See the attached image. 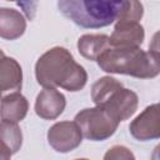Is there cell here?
Returning <instances> with one entry per match:
<instances>
[{
    "label": "cell",
    "mask_w": 160,
    "mask_h": 160,
    "mask_svg": "<svg viewBox=\"0 0 160 160\" xmlns=\"http://www.w3.org/2000/svg\"><path fill=\"white\" fill-rule=\"evenodd\" d=\"M4 56H5V54H4V51H2L1 49H0V60H1V59H2Z\"/></svg>",
    "instance_id": "18"
},
{
    "label": "cell",
    "mask_w": 160,
    "mask_h": 160,
    "mask_svg": "<svg viewBox=\"0 0 160 160\" xmlns=\"http://www.w3.org/2000/svg\"><path fill=\"white\" fill-rule=\"evenodd\" d=\"M144 38V28L139 22H116L111 36H109L110 48H140Z\"/></svg>",
    "instance_id": "9"
},
{
    "label": "cell",
    "mask_w": 160,
    "mask_h": 160,
    "mask_svg": "<svg viewBox=\"0 0 160 160\" xmlns=\"http://www.w3.org/2000/svg\"><path fill=\"white\" fill-rule=\"evenodd\" d=\"M26 29L24 15L10 8H0V38L5 40H15L20 38Z\"/></svg>",
    "instance_id": "11"
},
{
    "label": "cell",
    "mask_w": 160,
    "mask_h": 160,
    "mask_svg": "<svg viewBox=\"0 0 160 160\" xmlns=\"http://www.w3.org/2000/svg\"><path fill=\"white\" fill-rule=\"evenodd\" d=\"M81 135L91 141H102L114 135L119 122L102 108H86L79 111L74 119Z\"/></svg>",
    "instance_id": "5"
},
{
    "label": "cell",
    "mask_w": 160,
    "mask_h": 160,
    "mask_svg": "<svg viewBox=\"0 0 160 160\" xmlns=\"http://www.w3.org/2000/svg\"><path fill=\"white\" fill-rule=\"evenodd\" d=\"M0 141L4 142L12 154L18 152L22 144V132L16 122L0 121Z\"/></svg>",
    "instance_id": "14"
},
{
    "label": "cell",
    "mask_w": 160,
    "mask_h": 160,
    "mask_svg": "<svg viewBox=\"0 0 160 160\" xmlns=\"http://www.w3.org/2000/svg\"><path fill=\"white\" fill-rule=\"evenodd\" d=\"M91 99L118 122L128 120L138 109V95L111 76L98 79L91 86Z\"/></svg>",
    "instance_id": "4"
},
{
    "label": "cell",
    "mask_w": 160,
    "mask_h": 160,
    "mask_svg": "<svg viewBox=\"0 0 160 160\" xmlns=\"http://www.w3.org/2000/svg\"><path fill=\"white\" fill-rule=\"evenodd\" d=\"M12 155V151L4 144L0 141V160H10Z\"/></svg>",
    "instance_id": "17"
},
{
    "label": "cell",
    "mask_w": 160,
    "mask_h": 160,
    "mask_svg": "<svg viewBox=\"0 0 160 160\" xmlns=\"http://www.w3.org/2000/svg\"><path fill=\"white\" fill-rule=\"evenodd\" d=\"M22 70L20 64L12 59L4 56L0 60V100L21 89Z\"/></svg>",
    "instance_id": "10"
},
{
    "label": "cell",
    "mask_w": 160,
    "mask_h": 160,
    "mask_svg": "<svg viewBox=\"0 0 160 160\" xmlns=\"http://www.w3.org/2000/svg\"><path fill=\"white\" fill-rule=\"evenodd\" d=\"M99 68L110 74H124L139 79L159 75L158 48L144 51L140 48H109L96 59Z\"/></svg>",
    "instance_id": "2"
},
{
    "label": "cell",
    "mask_w": 160,
    "mask_h": 160,
    "mask_svg": "<svg viewBox=\"0 0 160 160\" xmlns=\"http://www.w3.org/2000/svg\"><path fill=\"white\" fill-rule=\"evenodd\" d=\"M109 48V36L104 34H85L78 40V50L88 60H96Z\"/></svg>",
    "instance_id": "13"
},
{
    "label": "cell",
    "mask_w": 160,
    "mask_h": 160,
    "mask_svg": "<svg viewBox=\"0 0 160 160\" xmlns=\"http://www.w3.org/2000/svg\"><path fill=\"white\" fill-rule=\"evenodd\" d=\"M104 160H135V156L126 146L114 145L105 152Z\"/></svg>",
    "instance_id": "16"
},
{
    "label": "cell",
    "mask_w": 160,
    "mask_h": 160,
    "mask_svg": "<svg viewBox=\"0 0 160 160\" xmlns=\"http://www.w3.org/2000/svg\"><path fill=\"white\" fill-rule=\"evenodd\" d=\"M75 160H88V159H75Z\"/></svg>",
    "instance_id": "19"
},
{
    "label": "cell",
    "mask_w": 160,
    "mask_h": 160,
    "mask_svg": "<svg viewBox=\"0 0 160 160\" xmlns=\"http://www.w3.org/2000/svg\"><path fill=\"white\" fill-rule=\"evenodd\" d=\"M122 1L105 0H60V12L85 29H99L112 24L120 12Z\"/></svg>",
    "instance_id": "3"
},
{
    "label": "cell",
    "mask_w": 160,
    "mask_h": 160,
    "mask_svg": "<svg viewBox=\"0 0 160 160\" xmlns=\"http://www.w3.org/2000/svg\"><path fill=\"white\" fill-rule=\"evenodd\" d=\"M29 102L19 91L4 96L0 101V119L10 122H19L25 119Z\"/></svg>",
    "instance_id": "12"
},
{
    "label": "cell",
    "mask_w": 160,
    "mask_h": 160,
    "mask_svg": "<svg viewBox=\"0 0 160 160\" xmlns=\"http://www.w3.org/2000/svg\"><path fill=\"white\" fill-rule=\"evenodd\" d=\"M48 141L55 151L65 154L81 144L82 135L75 121H60L49 129Z\"/></svg>",
    "instance_id": "6"
},
{
    "label": "cell",
    "mask_w": 160,
    "mask_h": 160,
    "mask_svg": "<svg viewBox=\"0 0 160 160\" xmlns=\"http://www.w3.org/2000/svg\"><path fill=\"white\" fill-rule=\"evenodd\" d=\"M130 134L140 141L158 139L160 136V114L159 105L152 104L138 115L129 126Z\"/></svg>",
    "instance_id": "7"
},
{
    "label": "cell",
    "mask_w": 160,
    "mask_h": 160,
    "mask_svg": "<svg viewBox=\"0 0 160 160\" xmlns=\"http://www.w3.org/2000/svg\"><path fill=\"white\" fill-rule=\"evenodd\" d=\"M35 78L44 88H62L68 91H79L88 81L85 69L62 46L51 48L38 59Z\"/></svg>",
    "instance_id": "1"
},
{
    "label": "cell",
    "mask_w": 160,
    "mask_h": 160,
    "mask_svg": "<svg viewBox=\"0 0 160 160\" xmlns=\"http://www.w3.org/2000/svg\"><path fill=\"white\" fill-rule=\"evenodd\" d=\"M142 14H144V8H142L141 2L135 1V0L122 1L116 22H119V24L139 22V20L142 18Z\"/></svg>",
    "instance_id": "15"
},
{
    "label": "cell",
    "mask_w": 160,
    "mask_h": 160,
    "mask_svg": "<svg viewBox=\"0 0 160 160\" xmlns=\"http://www.w3.org/2000/svg\"><path fill=\"white\" fill-rule=\"evenodd\" d=\"M66 106L65 96L56 89L44 88L36 96L35 112L44 120H54L60 116Z\"/></svg>",
    "instance_id": "8"
}]
</instances>
